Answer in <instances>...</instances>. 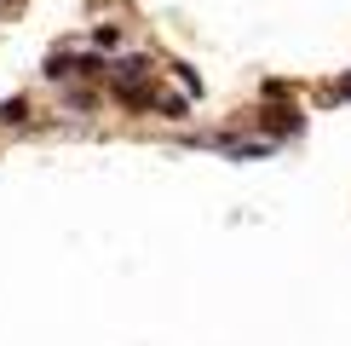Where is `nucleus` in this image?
Listing matches in <instances>:
<instances>
[{
    "label": "nucleus",
    "mask_w": 351,
    "mask_h": 346,
    "mask_svg": "<svg viewBox=\"0 0 351 346\" xmlns=\"http://www.w3.org/2000/svg\"><path fill=\"white\" fill-rule=\"evenodd\" d=\"M115 41H121V35H115V23H98L93 29V47H115Z\"/></svg>",
    "instance_id": "5"
},
{
    "label": "nucleus",
    "mask_w": 351,
    "mask_h": 346,
    "mask_svg": "<svg viewBox=\"0 0 351 346\" xmlns=\"http://www.w3.org/2000/svg\"><path fill=\"white\" fill-rule=\"evenodd\" d=\"M69 76H81V58H47V81H69Z\"/></svg>",
    "instance_id": "3"
},
{
    "label": "nucleus",
    "mask_w": 351,
    "mask_h": 346,
    "mask_svg": "<svg viewBox=\"0 0 351 346\" xmlns=\"http://www.w3.org/2000/svg\"><path fill=\"white\" fill-rule=\"evenodd\" d=\"M110 76H115V86H144L150 81V58H121Z\"/></svg>",
    "instance_id": "1"
},
{
    "label": "nucleus",
    "mask_w": 351,
    "mask_h": 346,
    "mask_svg": "<svg viewBox=\"0 0 351 346\" xmlns=\"http://www.w3.org/2000/svg\"><path fill=\"white\" fill-rule=\"evenodd\" d=\"M265 127H271V133H300V110H265Z\"/></svg>",
    "instance_id": "2"
},
{
    "label": "nucleus",
    "mask_w": 351,
    "mask_h": 346,
    "mask_svg": "<svg viewBox=\"0 0 351 346\" xmlns=\"http://www.w3.org/2000/svg\"><path fill=\"white\" fill-rule=\"evenodd\" d=\"M0 122H29V98H6L0 104Z\"/></svg>",
    "instance_id": "4"
}]
</instances>
